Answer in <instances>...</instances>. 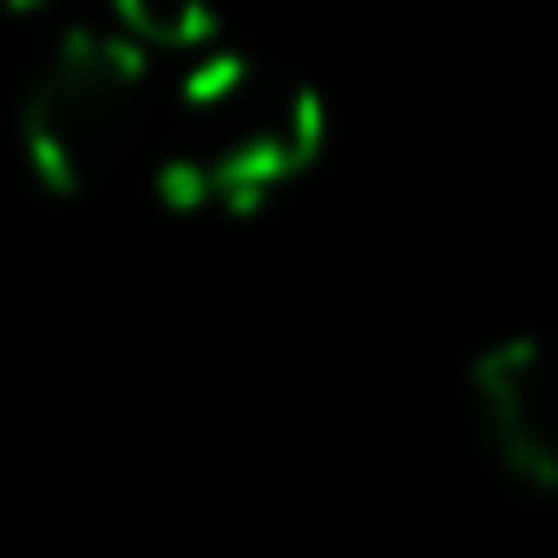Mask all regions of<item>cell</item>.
<instances>
[{
  "label": "cell",
  "mask_w": 558,
  "mask_h": 558,
  "mask_svg": "<svg viewBox=\"0 0 558 558\" xmlns=\"http://www.w3.org/2000/svg\"><path fill=\"white\" fill-rule=\"evenodd\" d=\"M323 158V99L303 80H283L250 60H204L184 73L151 184L171 210L250 217L283 184Z\"/></svg>",
  "instance_id": "6da1fadb"
},
{
  "label": "cell",
  "mask_w": 558,
  "mask_h": 558,
  "mask_svg": "<svg viewBox=\"0 0 558 558\" xmlns=\"http://www.w3.org/2000/svg\"><path fill=\"white\" fill-rule=\"evenodd\" d=\"M145 138V53L125 34H60L27 106L21 151L60 197L106 184Z\"/></svg>",
  "instance_id": "7a4b0ae2"
},
{
  "label": "cell",
  "mask_w": 558,
  "mask_h": 558,
  "mask_svg": "<svg viewBox=\"0 0 558 558\" xmlns=\"http://www.w3.org/2000/svg\"><path fill=\"white\" fill-rule=\"evenodd\" d=\"M466 408L519 493H558V355L538 336H493L466 362Z\"/></svg>",
  "instance_id": "3957f363"
},
{
  "label": "cell",
  "mask_w": 558,
  "mask_h": 558,
  "mask_svg": "<svg viewBox=\"0 0 558 558\" xmlns=\"http://www.w3.org/2000/svg\"><path fill=\"white\" fill-rule=\"evenodd\" d=\"M112 14L138 53H204L217 40L210 0H112Z\"/></svg>",
  "instance_id": "277c9868"
}]
</instances>
